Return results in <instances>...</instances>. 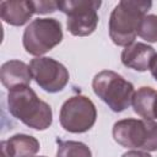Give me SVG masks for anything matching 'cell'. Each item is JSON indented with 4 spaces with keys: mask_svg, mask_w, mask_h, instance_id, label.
I'll return each instance as SVG.
<instances>
[{
    "mask_svg": "<svg viewBox=\"0 0 157 157\" xmlns=\"http://www.w3.org/2000/svg\"><path fill=\"white\" fill-rule=\"evenodd\" d=\"M9 112L25 125L45 130L52 125L53 113L48 103L39 99L29 86H21L9 91L7 94Z\"/></svg>",
    "mask_w": 157,
    "mask_h": 157,
    "instance_id": "6da1fadb",
    "label": "cell"
},
{
    "mask_svg": "<svg viewBox=\"0 0 157 157\" xmlns=\"http://www.w3.org/2000/svg\"><path fill=\"white\" fill-rule=\"evenodd\" d=\"M151 1L121 0L113 9L109 18V36L114 44L128 47L134 43L141 21L151 9Z\"/></svg>",
    "mask_w": 157,
    "mask_h": 157,
    "instance_id": "7a4b0ae2",
    "label": "cell"
},
{
    "mask_svg": "<svg viewBox=\"0 0 157 157\" xmlns=\"http://www.w3.org/2000/svg\"><path fill=\"white\" fill-rule=\"evenodd\" d=\"M92 88L94 93L117 113L125 110L131 104L135 93L131 82L110 70L98 72L93 77Z\"/></svg>",
    "mask_w": 157,
    "mask_h": 157,
    "instance_id": "3957f363",
    "label": "cell"
},
{
    "mask_svg": "<svg viewBox=\"0 0 157 157\" xmlns=\"http://www.w3.org/2000/svg\"><path fill=\"white\" fill-rule=\"evenodd\" d=\"M113 137L123 147L157 151V123L146 119H121L113 126Z\"/></svg>",
    "mask_w": 157,
    "mask_h": 157,
    "instance_id": "277c9868",
    "label": "cell"
},
{
    "mask_svg": "<svg viewBox=\"0 0 157 157\" xmlns=\"http://www.w3.org/2000/svg\"><path fill=\"white\" fill-rule=\"evenodd\" d=\"M101 4L97 0H67L58 1V9L67 16V31L72 36L86 37L93 33L97 27V10Z\"/></svg>",
    "mask_w": 157,
    "mask_h": 157,
    "instance_id": "5b68a950",
    "label": "cell"
},
{
    "mask_svg": "<svg viewBox=\"0 0 157 157\" xmlns=\"http://www.w3.org/2000/svg\"><path fill=\"white\" fill-rule=\"evenodd\" d=\"M63 39L61 23L55 18H36L23 32V47L32 55H42L52 50Z\"/></svg>",
    "mask_w": 157,
    "mask_h": 157,
    "instance_id": "8992f818",
    "label": "cell"
},
{
    "mask_svg": "<svg viewBox=\"0 0 157 157\" xmlns=\"http://www.w3.org/2000/svg\"><path fill=\"white\" fill-rule=\"evenodd\" d=\"M61 126L74 134L88 131L96 123L97 110L93 102L85 96H72L63 104L60 109Z\"/></svg>",
    "mask_w": 157,
    "mask_h": 157,
    "instance_id": "52a82bcc",
    "label": "cell"
},
{
    "mask_svg": "<svg viewBox=\"0 0 157 157\" xmlns=\"http://www.w3.org/2000/svg\"><path fill=\"white\" fill-rule=\"evenodd\" d=\"M29 69L37 85L47 92H60L69 82L67 69L52 58H34L29 63Z\"/></svg>",
    "mask_w": 157,
    "mask_h": 157,
    "instance_id": "ba28073f",
    "label": "cell"
},
{
    "mask_svg": "<svg viewBox=\"0 0 157 157\" xmlns=\"http://www.w3.org/2000/svg\"><path fill=\"white\" fill-rule=\"evenodd\" d=\"M156 56V52L151 45L145 43H131L121 52V63L132 70L146 71L151 67V64Z\"/></svg>",
    "mask_w": 157,
    "mask_h": 157,
    "instance_id": "9c48e42d",
    "label": "cell"
},
{
    "mask_svg": "<svg viewBox=\"0 0 157 157\" xmlns=\"http://www.w3.org/2000/svg\"><path fill=\"white\" fill-rule=\"evenodd\" d=\"M1 157H34L39 151V141L26 134H16L1 141Z\"/></svg>",
    "mask_w": 157,
    "mask_h": 157,
    "instance_id": "30bf717a",
    "label": "cell"
},
{
    "mask_svg": "<svg viewBox=\"0 0 157 157\" xmlns=\"http://www.w3.org/2000/svg\"><path fill=\"white\" fill-rule=\"evenodd\" d=\"M36 13L33 1L28 0H4L0 2V16L4 22L11 26L25 25Z\"/></svg>",
    "mask_w": 157,
    "mask_h": 157,
    "instance_id": "8fae6325",
    "label": "cell"
},
{
    "mask_svg": "<svg viewBox=\"0 0 157 157\" xmlns=\"http://www.w3.org/2000/svg\"><path fill=\"white\" fill-rule=\"evenodd\" d=\"M32 72L29 65L20 60H9L2 64L0 69L1 83L10 91L16 87L28 86L32 80Z\"/></svg>",
    "mask_w": 157,
    "mask_h": 157,
    "instance_id": "7c38bea8",
    "label": "cell"
},
{
    "mask_svg": "<svg viewBox=\"0 0 157 157\" xmlns=\"http://www.w3.org/2000/svg\"><path fill=\"white\" fill-rule=\"evenodd\" d=\"M157 98V91L151 87H141L139 88L132 97V108L136 114L146 120L155 119L153 108Z\"/></svg>",
    "mask_w": 157,
    "mask_h": 157,
    "instance_id": "4fadbf2b",
    "label": "cell"
},
{
    "mask_svg": "<svg viewBox=\"0 0 157 157\" xmlns=\"http://www.w3.org/2000/svg\"><path fill=\"white\" fill-rule=\"evenodd\" d=\"M56 157H92L87 145L78 141H59Z\"/></svg>",
    "mask_w": 157,
    "mask_h": 157,
    "instance_id": "5bb4252c",
    "label": "cell"
},
{
    "mask_svg": "<svg viewBox=\"0 0 157 157\" xmlns=\"http://www.w3.org/2000/svg\"><path fill=\"white\" fill-rule=\"evenodd\" d=\"M137 34L151 43L157 42V15H146L140 23Z\"/></svg>",
    "mask_w": 157,
    "mask_h": 157,
    "instance_id": "9a60e30c",
    "label": "cell"
},
{
    "mask_svg": "<svg viewBox=\"0 0 157 157\" xmlns=\"http://www.w3.org/2000/svg\"><path fill=\"white\" fill-rule=\"evenodd\" d=\"M36 13H52L58 10V1H33Z\"/></svg>",
    "mask_w": 157,
    "mask_h": 157,
    "instance_id": "2e32d148",
    "label": "cell"
},
{
    "mask_svg": "<svg viewBox=\"0 0 157 157\" xmlns=\"http://www.w3.org/2000/svg\"><path fill=\"white\" fill-rule=\"evenodd\" d=\"M121 157H151V155L148 152H145V151H128L125 152Z\"/></svg>",
    "mask_w": 157,
    "mask_h": 157,
    "instance_id": "e0dca14e",
    "label": "cell"
},
{
    "mask_svg": "<svg viewBox=\"0 0 157 157\" xmlns=\"http://www.w3.org/2000/svg\"><path fill=\"white\" fill-rule=\"evenodd\" d=\"M150 70H151L152 76H153L155 80L157 81V54H156V56H155V59H153V61H152V64H151Z\"/></svg>",
    "mask_w": 157,
    "mask_h": 157,
    "instance_id": "ac0fdd59",
    "label": "cell"
},
{
    "mask_svg": "<svg viewBox=\"0 0 157 157\" xmlns=\"http://www.w3.org/2000/svg\"><path fill=\"white\" fill-rule=\"evenodd\" d=\"M153 114H155V119H157V98L155 102V108H153Z\"/></svg>",
    "mask_w": 157,
    "mask_h": 157,
    "instance_id": "d6986e66",
    "label": "cell"
},
{
    "mask_svg": "<svg viewBox=\"0 0 157 157\" xmlns=\"http://www.w3.org/2000/svg\"><path fill=\"white\" fill-rule=\"evenodd\" d=\"M34 157H36V156H34ZM39 157H45V156H39Z\"/></svg>",
    "mask_w": 157,
    "mask_h": 157,
    "instance_id": "ffe728a7",
    "label": "cell"
}]
</instances>
